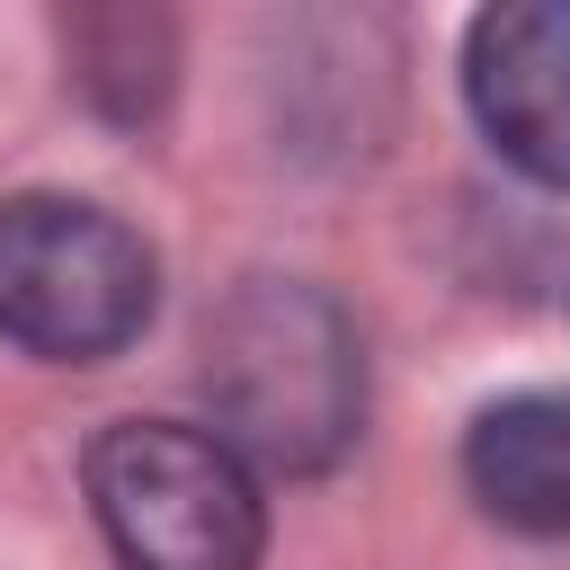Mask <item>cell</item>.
I'll return each instance as SVG.
<instances>
[{"label": "cell", "instance_id": "obj_5", "mask_svg": "<svg viewBox=\"0 0 570 570\" xmlns=\"http://www.w3.org/2000/svg\"><path fill=\"white\" fill-rule=\"evenodd\" d=\"M463 490L490 525L570 543V392H508L463 428Z\"/></svg>", "mask_w": 570, "mask_h": 570}, {"label": "cell", "instance_id": "obj_4", "mask_svg": "<svg viewBox=\"0 0 570 570\" xmlns=\"http://www.w3.org/2000/svg\"><path fill=\"white\" fill-rule=\"evenodd\" d=\"M463 98L508 169L570 187V0L481 9L463 36Z\"/></svg>", "mask_w": 570, "mask_h": 570}, {"label": "cell", "instance_id": "obj_3", "mask_svg": "<svg viewBox=\"0 0 570 570\" xmlns=\"http://www.w3.org/2000/svg\"><path fill=\"white\" fill-rule=\"evenodd\" d=\"M160 258L151 240L89 196H9L0 205V338L45 365H107L151 330Z\"/></svg>", "mask_w": 570, "mask_h": 570}, {"label": "cell", "instance_id": "obj_1", "mask_svg": "<svg viewBox=\"0 0 570 570\" xmlns=\"http://www.w3.org/2000/svg\"><path fill=\"white\" fill-rule=\"evenodd\" d=\"M205 428L249 472H330L365 428V347L330 285L240 276L205 312Z\"/></svg>", "mask_w": 570, "mask_h": 570}, {"label": "cell", "instance_id": "obj_2", "mask_svg": "<svg viewBox=\"0 0 570 570\" xmlns=\"http://www.w3.org/2000/svg\"><path fill=\"white\" fill-rule=\"evenodd\" d=\"M89 517L116 570H258L267 499L258 472L187 419H116L89 436Z\"/></svg>", "mask_w": 570, "mask_h": 570}, {"label": "cell", "instance_id": "obj_6", "mask_svg": "<svg viewBox=\"0 0 570 570\" xmlns=\"http://www.w3.org/2000/svg\"><path fill=\"white\" fill-rule=\"evenodd\" d=\"M62 53H71V80L107 116H151L178 80V36L151 9H80L62 18Z\"/></svg>", "mask_w": 570, "mask_h": 570}]
</instances>
